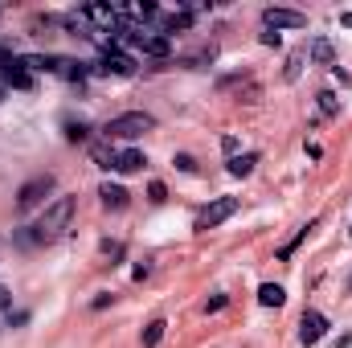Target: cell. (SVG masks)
Wrapping results in <instances>:
<instances>
[{"label": "cell", "mask_w": 352, "mask_h": 348, "mask_svg": "<svg viewBox=\"0 0 352 348\" xmlns=\"http://www.w3.org/2000/svg\"><path fill=\"white\" fill-rule=\"evenodd\" d=\"M70 217H74V197H58V201L41 213V221L33 226L37 242H58V238L70 230Z\"/></svg>", "instance_id": "6da1fadb"}, {"label": "cell", "mask_w": 352, "mask_h": 348, "mask_svg": "<svg viewBox=\"0 0 352 348\" xmlns=\"http://www.w3.org/2000/svg\"><path fill=\"white\" fill-rule=\"evenodd\" d=\"M156 119L148 111H127V115H115L107 123V140H140L144 131H152Z\"/></svg>", "instance_id": "7a4b0ae2"}, {"label": "cell", "mask_w": 352, "mask_h": 348, "mask_svg": "<svg viewBox=\"0 0 352 348\" xmlns=\"http://www.w3.org/2000/svg\"><path fill=\"white\" fill-rule=\"evenodd\" d=\"M238 213V197H217V201H209L201 213H197V230H217L226 217H234Z\"/></svg>", "instance_id": "3957f363"}, {"label": "cell", "mask_w": 352, "mask_h": 348, "mask_svg": "<svg viewBox=\"0 0 352 348\" xmlns=\"http://www.w3.org/2000/svg\"><path fill=\"white\" fill-rule=\"evenodd\" d=\"M50 193H54V176L41 173V176H33V180H25V184H21V193H16V205H21V209H37V205H41Z\"/></svg>", "instance_id": "277c9868"}, {"label": "cell", "mask_w": 352, "mask_h": 348, "mask_svg": "<svg viewBox=\"0 0 352 348\" xmlns=\"http://www.w3.org/2000/svg\"><path fill=\"white\" fill-rule=\"evenodd\" d=\"M0 83L12 90H33V70L21 58H0Z\"/></svg>", "instance_id": "5b68a950"}, {"label": "cell", "mask_w": 352, "mask_h": 348, "mask_svg": "<svg viewBox=\"0 0 352 348\" xmlns=\"http://www.w3.org/2000/svg\"><path fill=\"white\" fill-rule=\"evenodd\" d=\"M263 25L270 29V33H274V29H303V25H307V17H303V12H295V8H266Z\"/></svg>", "instance_id": "8992f818"}, {"label": "cell", "mask_w": 352, "mask_h": 348, "mask_svg": "<svg viewBox=\"0 0 352 348\" xmlns=\"http://www.w3.org/2000/svg\"><path fill=\"white\" fill-rule=\"evenodd\" d=\"M324 332H328V320L320 316V312H303V320H299V340L311 348L324 340Z\"/></svg>", "instance_id": "52a82bcc"}, {"label": "cell", "mask_w": 352, "mask_h": 348, "mask_svg": "<svg viewBox=\"0 0 352 348\" xmlns=\"http://www.w3.org/2000/svg\"><path fill=\"white\" fill-rule=\"evenodd\" d=\"M98 70H102V74H135V62H131L127 54H119L115 45H107V54H102Z\"/></svg>", "instance_id": "ba28073f"}, {"label": "cell", "mask_w": 352, "mask_h": 348, "mask_svg": "<svg viewBox=\"0 0 352 348\" xmlns=\"http://www.w3.org/2000/svg\"><path fill=\"white\" fill-rule=\"evenodd\" d=\"M148 160H144V152H135V148H127V152H115V173H123V176H131V173H140Z\"/></svg>", "instance_id": "9c48e42d"}, {"label": "cell", "mask_w": 352, "mask_h": 348, "mask_svg": "<svg viewBox=\"0 0 352 348\" xmlns=\"http://www.w3.org/2000/svg\"><path fill=\"white\" fill-rule=\"evenodd\" d=\"M98 197H102L107 209H127V188L123 184H111L107 180V184H98Z\"/></svg>", "instance_id": "30bf717a"}, {"label": "cell", "mask_w": 352, "mask_h": 348, "mask_svg": "<svg viewBox=\"0 0 352 348\" xmlns=\"http://www.w3.org/2000/svg\"><path fill=\"white\" fill-rule=\"evenodd\" d=\"M283 299H287V291H283L278 283H263V287H258V303H263V307H283Z\"/></svg>", "instance_id": "8fae6325"}, {"label": "cell", "mask_w": 352, "mask_h": 348, "mask_svg": "<svg viewBox=\"0 0 352 348\" xmlns=\"http://www.w3.org/2000/svg\"><path fill=\"white\" fill-rule=\"evenodd\" d=\"M311 58H316L320 66H332V62H336V50H332V41H328V37H316V41H311Z\"/></svg>", "instance_id": "7c38bea8"}, {"label": "cell", "mask_w": 352, "mask_h": 348, "mask_svg": "<svg viewBox=\"0 0 352 348\" xmlns=\"http://www.w3.org/2000/svg\"><path fill=\"white\" fill-rule=\"evenodd\" d=\"M254 164H258L254 152H246V156H230V176H250L254 173Z\"/></svg>", "instance_id": "4fadbf2b"}, {"label": "cell", "mask_w": 352, "mask_h": 348, "mask_svg": "<svg viewBox=\"0 0 352 348\" xmlns=\"http://www.w3.org/2000/svg\"><path fill=\"white\" fill-rule=\"evenodd\" d=\"M164 328H168L164 320H152V324L144 328V348H156V345H160V340H164Z\"/></svg>", "instance_id": "5bb4252c"}, {"label": "cell", "mask_w": 352, "mask_h": 348, "mask_svg": "<svg viewBox=\"0 0 352 348\" xmlns=\"http://www.w3.org/2000/svg\"><path fill=\"white\" fill-rule=\"evenodd\" d=\"M316 98H320V111H324V115H336V111H340V102H336V94H332V90H320Z\"/></svg>", "instance_id": "9a60e30c"}, {"label": "cell", "mask_w": 352, "mask_h": 348, "mask_svg": "<svg viewBox=\"0 0 352 348\" xmlns=\"http://www.w3.org/2000/svg\"><path fill=\"white\" fill-rule=\"evenodd\" d=\"M66 140L70 144H82L87 140V123H66Z\"/></svg>", "instance_id": "2e32d148"}, {"label": "cell", "mask_w": 352, "mask_h": 348, "mask_svg": "<svg viewBox=\"0 0 352 348\" xmlns=\"http://www.w3.org/2000/svg\"><path fill=\"white\" fill-rule=\"evenodd\" d=\"M94 160H98L102 168H115V152H111L107 144H98V148H94Z\"/></svg>", "instance_id": "e0dca14e"}, {"label": "cell", "mask_w": 352, "mask_h": 348, "mask_svg": "<svg viewBox=\"0 0 352 348\" xmlns=\"http://www.w3.org/2000/svg\"><path fill=\"white\" fill-rule=\"evenodd\" d=\"M148 197H152V201L160 205V201H168V188H164L160 180H152V184H148Z\"/></svg>", "instance_id": "ac0fdd59"}, {"label": "cell", "mask_w": 352, "mask_h": 348, "mask_svg": "<svg viewBox=\"0 0 352 348\" xmlns=\"http://www.w3.org/2000/svg\"><path fill=\"white\" fill-rule=\"evenodd\" d=\"M226 303H230V299H226V295H213V299H209V303H205V312H209V316H213V312H221V307H226Z\"/></svg>", "instance_id": "d6986e66"}, {"label": "cell", "mask_w": 352, "mask_h": 348, "mask_svg": "<svg viewBox=\"0 0 352 348\" xmlns=\"http://www.w3.org/2000/svg\"><path fill=\"white\" fill-rule=\"evenodd\" d=\"M173 164L180 168V173H197V164H192V156H176Z\"/></svg>", "instance_id": "ffe728a7"}, {"label": "cell", "mask_w": 352, "mask_h": 348, "mask_svg": "<svg viewBox=\"0 0 352 348\" xmlns=\"http://www.w3.org/2000/svg\"><path fill=\"white\" fill-rule=\"evenodd\" d=\"M299 66H303V54H295V58H291V66H287V78H299Z\"/></svg>", "instance_id": "44dd1931"}, {"label": "cell", "mask_w": 352, "mask_h": 348, "mask_svg": "<svg viewBox=\"0 0 352 348\" xmlns=\"http://www.w3.org/2000/svg\"><path fill=\"white\" fill-rule=\"evenodd\" d=\"M332 348H352V336H349V332H344V336H336V340H332Z\"/></svg>", "instance_id": "7402d4cb"}, {"label": "cell", "mask_w": 352, "mask_h": 348, "mask_svg": "<svg viewBox=\"0 0 352 348\" xmlns=\"http://www.w3.org/2000/svg\"><path fill=\"white\" fill-rule=\"evenodd\" d=\"M4 90H8V87H4V83H0V98H4Z\"/></svg>", "instance_id": "603a6c76"}, {"label": "cell", "mask_w": 352, "mask_h": 348, "mask_svg": "<svg viewBox=\"0 0 352 348\" xmlns=\"http://www.w3.org/2000/svg\"><path fill=\"white\" fill-rule=\"evenodd\" d=\"M349 287H352V283H349Z\"/></svg>", "instance_id": "cb8c5ba5"}]
</instances>
